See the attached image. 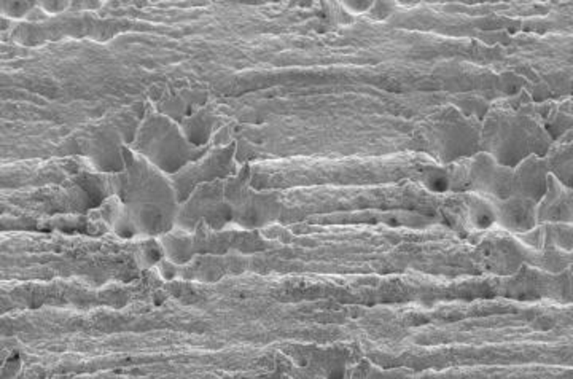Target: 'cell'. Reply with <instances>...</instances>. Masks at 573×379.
<instances>
[{
	"mask_svg": "<svg viewBox=\"0 0 573 379\" xmlns=\"http://www.w3.org/2000/svg\"><path fill=\"white\" fill-rule=\"evenodd\" d=\"M162 245H164V252L169 254L172 260H175L177 263L185 262L186 258L190 257L193 252V244L190 238H185L184 234H172L171 231H167L166 234H162Z\"/></svg>",
	"mask_w": 573,
	"mask_h": 379,
	"instance_id": "10",
	"label": "cell"
},
{
	"mask_svg": "<svg viewBox=\"0 0 573 379\" xmlns=\"http://www.w3.org/2000/svg\"><path fill=\"white\" fill-rule=\"evenodd\" d=\"M125 193L120 203L136 231L145 234H166L179 214L175 190L155 166L143 158L127 166Z\"/></svg>",
	"mask_w": 573,
	"mask_h": 379,
	"instance_id": "1",
	"label": "cell"
},
{
	"mask_svg": "<svg viewBox=\"0 0 573 379\" xmlns=\"http://www.w3.org/2000/svg\"><path fill=\"white\" fill-rule=\"evenodd\" d=\"M570 196L569 190L564 188L562 184L556 180V177L550 174L548 180V190L540 203L537 204L538 221H570Z\"/></svg>",
	"mask_w": 573,
	"mask_h": 379,
	"instance_id": "8",
	"label": "cell"
},
{
	"mask_svg": "<svg viewBox=\"0 0 573 379\" xmlns=\"http://www.w3.org/2000/svg\"><path fill=\"white\" fill-rule=\"evenodd\" d=\"M483 140L487 145L486 154L500 166L511 169L531 156L533 150L532 132H528L527 123L517 117H498L484 130Z\"/></svg>",
	"mask_w": 573,
	"mask_h": 379,
	"instance_id": "3",
	"label": "cell"
},
{
	"mask_svg": "<svg viewBox=\"0 0 573 379\" xmlns=\"http://www.w3.org/2000/svg\"><path fill=\"white\" fill-rule=\"evenodd\" d=\"M479 142L470 123L459 117L457 120H449L441 123L437 131V145L441 150L444 158L456 160L473 154Z\"/></svg>",
	"mask_w": 573,
	"mask_h": 379,
	"instance_id": "5",
	"label": "cell"
},
{
	"mask_svg": "<svg viewBox=\"0 0 573 379\" xmlns=\"http://www.w3.org/2000/svg\"><path fill=\"white\" fill-rule=\"evenodd\" d=\"M483 263L489 271L498 274H511L522 267L524 254L515 239L491 238L481 245Z\"/></svg>",
	"mask_w": 573,
	"mask_h": 379,
	"instance_id": "7",
	"label": "cell"
},
{
	"mask_svg": "<svg viewBox=\"0 0 573 379\" xmlns=\"http://www.w3.org/2000/svg\"><path fill=\"white\" fill-rule=\"evenodd\" d=\"M550 180V167L540 156L531 155L513 167V196L538 204L545 196Z\"/></svg>",
	"mask_w": 573,
	"mask_h": 379,
	"instance_id": "4",
	"label": "cell"
},
{
	"mask_svg": "<svg viewBox=\"0 0 573 379\" xmlns=\"http://www.w3.org/2000/svg\"><path fill=\"white\" fill-rule=\"evenodd\" d=\"M422 184L433 193H444L451 190V179H449L448 169L439 166L427 167L422 172Z\"/></svg>",
	"mask_w": 573,
	"mask_h": 379,
	"instance_id": "11",
	"label": "cell"
},
{
	"mask_svg": "<svg viewBox=\"0 0 573 379\" xmlns=\"http://www.w3.org/2000/svg\"><path fill=\"white\" fill-rule=\"evenodd\" d=\"M373 5V2H345L344 7L348 8L350 13H365L368 12Z\"/></svg>",
	"mask_w": 573,
	"mask_h": 379,
	"instance_id": "12",
	"label": "cell"
},
{
	"mask_svg": "<svg viewBox=\"0 0 573 379\" xmlns=\"http://www.w3.org/2000/svg\"><path fill=\"white\" fill-rule=\"evenodd\" d=\"M497 214V226L516 234H524L537 228V204L532 201L510 196L502 201H493Z\"/></svg>",
	"mask_w": 573,
	"mask_h": 379,
	"instance_id": "6",
	"label": "cell"
},
{
	"mask_svg": "<svg viewBox=\"0 0 573 379\" xmlns=\"http://www.w3.org/2000/svg\"><path fill=\"white\" fill-rule=\"evenodd\" d=\"M467 221L472 230L487 231L497 226V214L493 201L473 193L467 199Z\"/></svg>",
	"mask_w": 573,
	"mask_h": 379,
	"instance_id": "9",
	"label": "cell"
},
{
	"mask_svg": "<svg viewBox=\"0 0 573 379\" xmlns=\"http://www.w3.org/2000/svg\"><path fill=\"white\" fill-rule=\"evenodd\" d=\"M145 137L139 140L142 144V155L156 169L182 171L188 166L193 147L186 144V139L180 134L174 125L167 120L155 118L145 125Z\"/></svg>",
	"mask_w": 573,
	"mask_h": 379,
	"instance_id": "2",
	"label": "cell"
}]
</instances>
